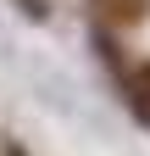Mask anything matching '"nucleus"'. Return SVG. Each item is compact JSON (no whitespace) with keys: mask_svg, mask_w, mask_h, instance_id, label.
Segmentation results:
<instances>
[{"mask_svg":"<svg viewBox=\"0 0 150 156\" xmlns=\"http://www.w3.org/2000/svg\"><path fill=\"white\" fill-rule=\"evenodd\" d=\"M128 112H134L139 123L150 128V62H145V67H134V73H128Z\"/></svg>","mask_w":150,"mask_h":156,"instance_id":"nucleus-1","label":"nucleus"},{"mask_svg":"<svg viewBox=\"0 0 150 156\" xmlns=\"http://www.w3.org/2000/svg\"><path fill=\"white\" fill-rule=\"evenodd\" d=\"M106 23H139L145 17V0H95Z\"/></svg>","mask_w":150,"mask_h":156,"instance_id":"nucleus-2","label":"nucleus"},{"mask_svg":"<svg viewBox=\"0 0 150 156\" xmlns=\"http://www.w3.org/2000/svg\"><path fill=\"white\" fill-rule=\"evenodd\" d=\"M6 156H22V151H17V145H11V151H6Z\"/></svg>","mask_w":150,"mask_h":156,"instance_id":"nucleus-3","label":"nucleus"}]
</instances>
